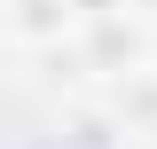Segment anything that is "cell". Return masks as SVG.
Returning a JSON list of instances; mask_svg holds the SVG:
<instances>
[{
	"mask_svg": "<svg viewBox=\"0 0 157 149\" xmlns=\"http://www.w3.org/2000/svg\"><path fill=\"white\" fill-rule=\"evenodd\" d=\"M78 16H86V24H102V16H126V0H78Z\"/></svg>",
	"mask_w": 157,
	"mask_h": 149,
	"instance_id": "5",
	"label": "cell"
},
{
	"mask_svg": "<svg viewBox=\"0 0 157 149\" xmlns=\"http://www.w3.org/2000/svg\"><path fill=\"white\" fill-rule=\"evenodd\" d=\"M118 118L110 110H71V126H63V149H110Z\"/></svg>",
	"mask_w": 157,
	"mask_h": 149,
	"instance_id": "3",
	"label": "cell"
},
{
	"mask_svg": "<svg viewBox=\"0 0 157 149\" xmlns=\"http://www.w3.org/2000/svg\"><path fill=\"white\" fill-rule=\"evenodd\" d=\"M141 24L134 16H102V24H86V71H102V78H134L141 71Z\"/></svg>",
	"mask_w": 157,
	"mask_h": 149,
	"instance_id": "1",
	"label": "cell"
},
{
	"mask_svg": "<svg viewBox=\"0 0 157 149\" xmlns=\"http://www.w3.org/2000/svg\"><path fill=\"white\" fill-rule=\"evenodd\" d=\"M78 16V0H8V32L24 39V47H47V39H63V24Z\"/></svg>",
	"mask_w": 157,
	"mask_h": 149,
	"instance_id": "2",
	"label": "cell"
},
{
	"mask_svg": "<svg viewBox=\"0 0 157 149\" xmlns=\"http://www.w3.org/2000/svg\"><path fill=\"white\" fill-rule=\"evenodd\" d=\"M118 118H141V126L157 133V78H126V86H118Z\"/></svg>",
	"mask_w": 157,
	"mask_h": 149,
	"instance_id": "4",
	"label": "cell"
}]
</instances>
